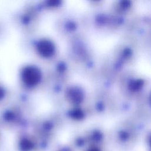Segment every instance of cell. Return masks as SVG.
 Listing matches in <instances>:
<instances>
[{
  "label": "cell",
  "instance_id": "5b68a950",
  "mask_svg": "<svg viewBox=\"0 0 151 151\" xmlns=\"http://www.w3.org/2000/svg\"><path fill=\"white\" fill-rule=\"evenodd\" d=\"M4 139L2 134L0 131V151L4 147Z\"/></svg>",
  "mask_w": 151,
  "mask_h": 151
},
{
  "label": "cell",
  "instance_id": "7a4b0ae2",
  "mask_svg": "<svg viewBox=\"0 0 151 151\" xmlns=\"http://www.w3.org/2000/svg\"><path fill=\"white\" fill-rule=\"evenodd\" d=\"M68 144L74 151H84L88 146L86 136L83 135L74 136Z\"/></svg>",
  "mask_w": 151,
  "mask_h": 151
},
{
  "label": "cell",
  "instance_id": "6da1fadb",
  "mask_svg": "<svg viewBox=\"0 0 151 151\" xmlns=\"http://www.w3.org/2000/svg\"><path fill=\"white\" fill-rule=\"evenodd\" d=\"M15 151H44L40 140L34 134L22 133L18 134L14 142Z\"/></svg>",
  "mask_w": 151,
  "mask_h": 151
},
{
  "label": "cell",
  "instance_id": "3957f363",
  "mask_svg": "<svg viewBox=\"0 0 151 151\" xmlns=\"http://www.w3.org/2000/svg\"><path fill=\"white\" fill-rule=\"evenodd\" d=\"M52 151H74V150L70 146L68 143L60 145L58 146H55L52 150Z\"/></svg>",
  "mask_w": 151,
  "mask_h": 151
},
{
  "label": "cell",
  "instance_id": "277c9868",
  "mask_svg": "<svg viewBox=\"0 0 151 151\" xmlns=\"http://www.w3.org/2000/svg\"><path fill=\"white\" fill-rule=\"evenodd\" d=\"M84 151H101L100 146H88Z\"/></svg>",
  "mask_w": 151,
  "mask_h": 151
}]
</instances>
